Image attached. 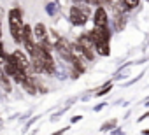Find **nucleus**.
Masks as SVG:
<instances>
[{
  "label": "nucleus",
  "instance_id": "nucleus-1",
  "mask_svg": "<svg viewBox=\"0 0 149 135\" xmlns=\"http://www.w3.org/2000/svg\"><path fill=\"white\" fill-rule=\"evenodd\" d=\"M90 33H91V37H93L97 53L102 54V56H107V54L111 53V51H109V39H111V33H109L107 26H95Z\"/></svg>",
  "mask_w": 149,
  "mask_h": 135
},
{
  "label": "nucleus",
  "instance_id": "nucleus-2",
  "mask_svg": "<svg viewBox=\"0 0 149 135\" xmlns=\"http://www.w3.org/2000/svg\"><path fill=\"white\" fill-rule=\"evenodd\" d=\"M23 19H21V13L18 9H11L9 11V30L11 35L14 39V42L21 44V32H23Z\"/></svg>",
  "mask_w": 149,
  "mask_h": 135
},
{
  "label": "nucleus",
  "instance_id": "nucleus-3",
  "mask_svg": "<svg viewBox=\"0 0 149 135\" xmlns=\"http://www.w3.org/2000/svg\"><path fill=\"white\" fill-rule=\"evenodd\" d=\"M9 60L16 65V67H19L21 70H25L26 74L30 72V61H28V58L23 54V51H19V49H16V51H13L11 54H9Z\"/></svg>",
  "mask_w": 149,
  "mask_h": 135
},
{
  "label": "nucleus",
  "instance_id": "nucleus-4",
  "mask_svg": "<svg viewBox=\"0 0 149 135\" xmlns=\"http://www.w3.org/2000/svg\"><path fill=\"white\" fill-rule=\"evenodd\" d=\"M53 47L58 51V54H60L63 60H67V61H72V60H74L72 49H70V42H68L67 39H58V42H56Z\"/></svg>",
  "mask_w": 149,
  "mask_h": 135
},
{
  "label": "nucleus",
  "instance_id": "nucleus-5",
  "mask_svg": "<svg viewBox=\"0 0 149 135\" xmlns=\"http://www.w3.org/2000/svg\"><path fill=\"white\" fill-rule=\"evenodd\" d=\"M21 44H25L26 51L32 53L33 47H35V42H33V32L30 28V25H23V32H21Z\"/></svg>",
  "mask_w": 149,
  "mask_h": 135
},
{
  "label": "nucleus",
  "instance_id": "nucleus-6",
  "mask_svg": "<svg viewBox=\"0 0 149 135\" xmlns=\"http://www.w3.org/2000/svg\"><path fill=\"white\" fill-rule=\"evenodd\" d=\"M112 16H114V28L116 30H123L125 25H126V19H125L123 9H121L119 4H112Z\"/></svg>",
  "mask_w": 149,
  "mask_h": 135
},
{
  "label": "nucleus",
  "instance_id": "nucleus-7",
  "mask_svg": "<svg viewBox=\"0 0 149 135\" xmlns=\"http://www.w3.org/2000/svg\"><path fill=\"white\" fill-rule=\"evenodd\" d=\"M86 21H88V16H84L77 6H72V7H70V23H72V25L83 26V25H86Z\"/></svg>",
  "mask_w": 149,
  "mask_h": 135
},
{
  "label": "nucleus",
  "instance_id": "nucleus-8",
  "mask_svg": "<svg viewBox=\"0 0 149 135\" xmlns=\"http://www.w3.org/2000/svg\"><path fill=\"white\" fill-rule=\"evenodd\" d=\"M93 21H95V26H107V13H105V9L102 6L95 9Z\"/></svg>",
  "mask_w": 149,
  "mask_h": 135
},
{
  "label": "nucleus",
  "instance_id": "nucleus-9",
  "mask_svg": "<svg viewBox=\"0 0 149 135\" xmlns=\"http://www.w3.org/2000/svg\"><path fill=\"white\" fill-rule=\"evenodd\" d=\"M32 32H33V37L37 39V42L47 40V28L44 26V23H37V25L32 28Z\"/></svg>",
  "mask_w": 149,
  "mask_h": 135
},
{
  "label": "nucleus",
  "instance_id": "nucleus-10",
  "mask_svg": "<svg viewBox=\"0 0 149 135\" xmlns=\"http://www.w3.org/2000/svg\"><path fill=\"white\" fill-rule=\"evenodd\" d=\"M77 44L81 46V47H84V49H95V42H93V37H91V33L88 32V33H83V35H79V39H77Z\"/></svg>",
  "mask_w": 149,
  "mask_h": 135
},
{
  "label": "nucleus",
  "instance_id": "nucleus-11",
  "mask_svg": "<svg viewBox=\"0 0 149 135\" xmlns=\"http://www.w3.org/2000/svg\"><path fill=\"white\" fill-rule=\"evenodd\" d=\"M139 2L140 0H119V6L123 9H126V11H132L135 7H139Z\"/></svg>",
  "mask_w": 149,
  "mask_h": 135
},
{
  "label": "nucleus",
  "instance_id": "nucleus-12",
  "mask_svg": "<svg viewBox=\"0 0 149 135\" xmlns=\"http://www.w3.org/2000/svg\"><path fill=\"white\" fill-rule=\"evenodd\" d=\"M0 86L4 88V91H6V93H9V91H11V84H9V81H7V76H6V72H4V70H0Z\"/></svg>",
  "mask_w": 149,
  "mask_h": 135
},
{
  "label": "nucleus",
  "instance_id": "nucleus-13",
  "mask_svg": "<svg viewBox=\"0 0 149 135\" xmlns=\"http://www.w3.org/2000/svg\"><path fill=\"white\" fill-rule=\"evenodd\" d=\"M79 9H81V13L84 14V16H88L90 18V14H91V7L90 6H86V4H81V6H77Z\"/></svg>",
  "mask_w": 149,
  "mask_h": 135
},
{
  "label": "nucleus",
  "instance_id": "nucleus-14",
  "mask_svg": "<svg viewBox=\"0 0 149 135\" xmlns=\"http://www.w3.org/2000/svg\"><path fill=\"white\" fill-rule=\"evenodd\" d=\"M88 2H91L93 6H98V7H100V6H104V0H88Z\"/></svg>",
  "mask_w": 149,
  "mask_h": 135
},
{
  "label": "nucleus",
  "instance_id": "nucleus-15",
  "mask_svg": "<svg viewBox=\"0 0 149 135\" xmlns=\"http://www.w3.org/2000/svg\"><path fill=\"white\" fill-rule=\"evenodd\" d=\"M72 2H76V4H84V2H88V0H72Z\"/></svg>",
  "mask_w": 149,
  "mask_h": 135
},
{
  "label": "nucleus",
  "instance_id": "nucleus-16",
  "mask_svg": "<svg viewBox=\"0 0 149 135\" xmlns=\"http://www.w3.org/2000/svg\"><path fill=\"white\" fill-rule=\"evenodd\" d=\"M104 4H109V6H112V4H114V0H104Z\"/></svg>",
  "mask_w": 149,
  "mask_h": 135
},
{
  "label": "nucleus",
  "instance_id": "nucleus-17",
  "mask_svg": "<svg viewBox=\"0 0 149 135\" xmlns=\"http://www.w3.org/2000/svg\"><path fill=\"white\" fill-rule=\"evenodd\" d=\"M0 39H2V26H0Z\"/></svg>",
  "mask_w": 149,
  "mask_h": 135
},
{
  "label": "nucleus",
  "instance_id": "nucleus-18",
  "mask_svg": "<svg viewBox=\"0 0 149 135\" xmlns=\"http://www.w3.org/2000/svg\"><path fill=\"white\" fill-rule=\"evenodd\" d=\"M144 133H146V135H149V130H146V132H144Z\"/></svg>",
  "mask_w": 149,
  "mask_h": 135
}]
</instances>
